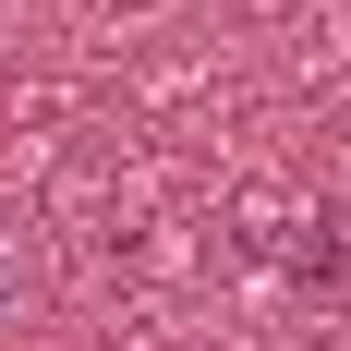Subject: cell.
<instances>
[{"instance_id":"6da1fadb","label":"cell","mask_w":351,"mask_h":351,"mask_svg":"<svg viewBox=\"0 0 351 351\" xmlns=\"http://www.w3.org/2000/svg\"><path fill=\"white\" fill-rule=\"evenodd\" d=\"M12 303H25V254H0V315H12Z\"/></svg>"}]
</instances>
